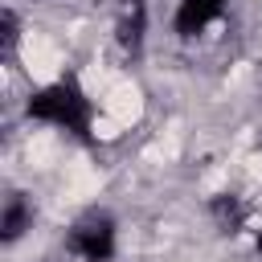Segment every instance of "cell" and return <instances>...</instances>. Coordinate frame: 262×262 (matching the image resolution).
Listing matches in <instances>:
<instances>
[{"instance_id":"obj_1","label":"cell","mask_w":262,"mask_h":262,"mask_svg":"<svg viewBox=\"0 0 262 262\" xmlns=\"http://www.w3.org/2000/svg\"><path fill=\"white\" fill-rule=\"evenodd\" d=\"M29 119L37 123H53L61 131H74L78 139H90V123H94V106L86 98V90L74 78H61L45 90H37L29 98Z\"/></svg>"},{"instance_id":"obj_2","label":"cell","mask_w":262,"mask_h":262,"mask_svg":"<svg viewBox=\"0 0 262 262\" xmlns=\"http://www.w3.org/2000/svg\"><path fill=\"white\" fill-rule=\"evenodd\" d=\"M66 246H70V254H78L86 262H111V254H115V221L106 213H86L82 221H74Z\"/></svg>"},{"instance_id":"obj_3","label":"cell","mask_w":262,"mask_h":262,"mask_svg":"<svg viewBox=\"0 0 262 262\" xmlns=\"http://www.w3.org/2000/svg\"><path fill=\"white\" fill-rule=\"evenodd\" d=\"M221 8H225V0H180V8H176V33L180 37H196L209 20H217L221 16Z\"/></svg>"},{"instance_id":"obj_4","label":"cell","mask_w":262,"mask_h":262,"mask_svg":"<svg viewBox=\"0 0 262 262\" xmlns=\"http://www.w3.org/2000/svg\"><path fill=\"white\" fill-rule=\"evenodd\" d=\"M213 217H217V225L225 229V233H237L246 221H250V209H246V201L242 196H233V192H221V196H213Z\"/></svg>"},{"instance_id":"obj_5","label":"cell","mask_w":262,"mask_h":262,"mask_svg":"<svg viewBox=\"0 0 262 262\" xmlns=\"http://www.w3.org/2000/svg\"><path fill=\"white\" fill-rule=\"evenodd\" d=\"M33 221V209H29V201L20 196V192H12L8 196V205H4V221H0V229H4V242H16L20 233H25V225Z\"/></svg>"},{"instance_id":"obj_6","label":"cell","mask_w":262,"mask_h":262,"mask_svg":"<svg viewBox=\"0 0 262 262\" xmlns=\"http://www.w3.org/2000/svg\"><path fill=\"white\" fill-rule=\"evenodd\" d=\"M12 45H16V16L4 12V49H12Z\"/></svg>"},{"instance_id":"obj_7","label":"cell","mask_w":262,"mask_h":262,"mask_svg":"<svg viewBox=\"0 0 262 262\" xmlns=\"http://www.w3.org/2000/svg\"><path fill=\"white\" fill-rule=\"evenodd\" d=\"M258 250H262V233H258Z\"/></svg>"}]
</instances>
